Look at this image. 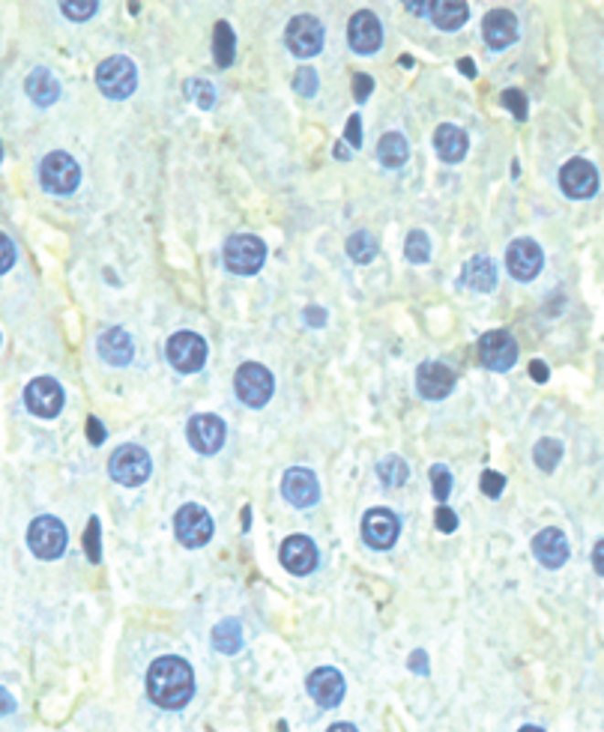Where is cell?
<instances>
[{"label":"cell","instance_id":"obj_1","mask_svg":"<svg viewBox=\"0 0 604 732\" xmlns=\"http://www.w3.org/2000/svg\"><path fill=\"white\" fill-rule=\"evenodd\" d=\"M147 691L150 700L162 708H183L195 694V673L183 658L164 654V658L153 661L147 673Z\"/></svg>","mask_w":604,"mask_h":732},{"label":"cell","instance_id":"obj_2","mask_svg":"<svg viewBox=\"0 0 604 732\" xmlns=\"http://www.w3.org/2000/svg\"><path fill=\"white\" fill-rule=\"evenodd\" d=\"M96 84L108 99H129L138 87V69L129 58H108L99 63Z\"/></svg>","mask_w":604,"mask_h":732},{"label":"cell","instance_id":"obj_3","mask_svg":"<svg viewBox=\"0 0 604 732\" xmlns=\"http://www.w3.org/2000/svg\"><path fill=\"white\" fill-rule=\"evenodd\" d=\"M39 180L51 195H72L79 188L81 168L69 153H48L39 164Z\"/></svg>","mask_w":604,"mask_h":732},{"label":"cell","instance_id":"obj_4","mask_svg":"<svg viewBox=\"0 0 604 732\" xmlns=\"http://www.w3.org/2000/svg\"><path fill=\"white\" fill-rule=\"evenodd\" d=\"M111 479L123 487H138L150 479V454L141 446H120L108 463Z\"/></svg>","mask_w":604,"mask_h":732},{"label":"cell","instance_id":"obj_5","mask_svg":"<svg viewBox=\"0 0 604 732\" xmlns=\"http://www.w3.org/2000/svg\"><path fill=\"white\" fill-rule=\"evenodd\" d=\"M234 389L239 395V401L249 404V407H263L272 398V389H276V380H272V374L263 368L258 362H246L243 368L237 371L234 377Z\"/></svg>","mask_w":604,"mask_h":732},{"label":"cell","instance_id":"obj_6","mask_svg":"<svg viewBox=\"0 0 604 732\" xmlns=\"http://www.w3.org/2000/svg\"><path fill=\"white\" fill-rule=\"evenodd\" d=\"M263 258H267V246L251 234L230 237L225 242V266L237 275H255L263 266Z\"/></svg>","mask_w":604,"mask_h":732},{"label":"cell","instance_id":"obj_7","mask_svg":"<svg viewBox=\"0 0 604 732\" xmlns=\"http://www.w3.org/2000/svg\"><path fill=\"white\" fill-rule=\"evenodd\" d=\"M27 545L39 559H58L66 550V526L58 517H37L27 529Z\"/></svg>","mask_w":604,"mask_h":732},{"label":"cell","instance_id":"obj_8","mask_svg":"<svg viewBox=\"0 0 604 732\" xmlns=\"http://www.w3.org/2000/svg\"><path fill=\"white\" fill-rule=\"evenodd\" d=\"M174 529L185 547H204L213 538V517L207 515V508L189 503L174 515Z\"/></svg>","mask_w":604,"mask_h":732},{"label":"cell","instance_id":"obj_9","mask_svg":"<svg viewBox=\"0 0 604 732\" xmlns=\"http://www.w3.org/2000/svg\"><path fill=\"white\" fill-rule=\"evenodd\" d=\"M168 359L183 374L201 371L207 362V341L201 335H195V332H177L168 341Z\"/></svg>","mask_w":604,"mask_h":732},{"label":"cell","instance_id":"obj_10","mask_svg":"<svg viewBox=\"0 0 604 732\" xmlns=\"http://www.w3.org/2000/svg\"><path fill=\"white\" fill-rule=\"evenodd\" d=\"M479 359L485 368L491 371H509L514 362H518V344L509 335V332H488L479 341Z\"/></svg>","mask_w":604,"mask_h":732},{"label":"cell","instance_id":"obj_11","mask_svg":"<svg viewBox=\"0 0 604 732\" xmlns=\"http://www.w3.org/2000/svg\"><path fill=\"white\" fill-rule=\"evenodd\" d=\"M284 42H288V48L296 58H312L323 46V25L314 16H296L288 25Z\"/></svg>","mask_w":604,"mask_h":732},{"label":"cell","instance_id":"obj_12","mask_svg":"<svg viewBox=\"0 0 604 732\" xmlns=\"http://www.w3.org/2000/svg\"><path fill=\"white\" fill-rule=\"evenodd\" d=\"M398 517H395L389 508H371V512L362 517V538L366 545L375 550H389L395 541H398Z\"/></svg>","mask_w":604,"mask_h":732},{"label":"cell","instance_id":"obj_13","mask_svg":"<svg viewBox=\"0 0 604 732\" xmlns=\"http://www.w3.org/2000/svg\"><path fill=\"white\" fill-rule=\"evenodd\" d=\"M559 186H563V192L568 197H575V201H584V197H592L599 188V171L592 168V162L587 159H572L563 164V171H559Z\"/></svg>","mask_w":604,"mask_h":732},{"label":"cell","instance_id":"obj_14","mask_svg":"<svg viewBox=\"0 0 604 732\" xmlns=\"http://www.w3.org/2000/svg\"><path fill=\"white\" fill-rule=\"evenodd\" d=\"M25 401H27L33 416L54 419L63 407V389H60L58 380H51V377H37V380L25 389Z\"/></svg>","mask_w":604,"mask_h":732},{"label":"cell","instance_id":"obj_15","mask_svg":"<svg viewBox=\"0 0 604 732\" xmlns=\"http://www.w3.org/2000/svg\"><path fill=\"white\" fill-rule=\"evenodd\" d=\"M347 39H350V48L356 54H375L383 42V27L375 13H368V9H359V13L350 18V27H347Z\"/></svg>","mask_w":604,"mask_h":732},{"label":"cell","instance_id":"obj_16","mask_svg":"<svg viewBox=\"0 0 604 732\" xmlns=\"http://www.w3.org/2000/svg\"><path fill=\"white\" fill-rule=\"evenodd\" d=\"M506 263H509V272L514 275V279L530 281L539 275L545 258H542V249L535 246L533 239H514L506 251Z\"/></svg>","mask_w":604,"mask_h":732},{"label":"cell","instance_id":"obj_17","mask_svg":"<svg viewBox=\"0 0 604 732\" xmlns=\"http://www.w3.org/2000/svg\"><path fill=\"white\" fill-rule=\"evenodd\" d=\"M416 386H419L422 398H431V401H440L449 392L455 389V371L443 362H425L416 371Z\"/></svg>","mask_w":604,"mask_h":732},{"label":"cell","instance_id":"obj_18","mask_svg":"<svg viewBox=\"0 0 604 732\" xmlns=\"http://www.w3.org/2000/svg\"><path fill=\"white\" fill-rule=\"evenodd\" d=\"M281 493L284 499H288L291 505L296 508H309L317 503V496H321V487H317V479H314V472L312 470H300V467H293L284 472V479H281Z\"/></svg>","mask_w":604,"mask_h":732},{"label":"cell","instance_id":"obj_19","mask_svg":"<svg viewBox=\"0 0 604 732\" xmlns=\"http://www.w3.org/2000/svg\"><path fill=\"white\" fill-rule=\"evenodd\" d=\"M305 687H309L312 700L323 708H335L344 700V679H342V673L333 670V667L314 670L309 675V682H305Z\"/></svg>","mask_w":604,"mask_h":732},{"label":"cell","instance_id":"obj_20","mask_svg":"<svg viewBox=\"0 0 604 732\" xmlns=\"http://www.w3.org/2000/svg\"><path fill=\"white\" fill-rule=\"evenodd\" d=\"M189 442L201 454H216L225 446V421L218 416H195L189 421Z\"/></svg>","mask_w":604,"mask_h":732},{"label":"cell","instance_id":"obj_21","mask_svg":"<svg viewBox=\"0 0 604 732\" xmlns=\"http://www.w3.org/2000/svg\"><path fill=\"white\" fill-rule=\"evenodd\" d=\"M281 565L291 574H312L317 565V547L312 538L305 536H291L281 545Z\"/></svg>","mask_w":604,"mask_h":732},{"label":"cell","instance_id":"obj_22","mask_svg":"<svg viewBox=\"0 0 604 732\" xmlns=\"http://www.w3.org/2000/svg\"><path fill=\"white\" fill-rule=\"evenodd\" d=\"M482 33H485V42L493 51H503L518 39V18H514L509 9H493V13L485 16Z\"/></svg>","mask_w":604,"mask_h":732},{"label":"cell","instance_id":"obj_23","mask_svg":"<svg viewBox=\"0 0 604 732\" xmlns=\"http://www.w3.org/2000/svg\"><path fill=\"white\" fill-rule=\"evenodd\" d=\"M533 553L545 568H559L568 559V538L559 529H542L539 536L533 538Z\"/></svg>","mask_w":604,"mask_h":732},{"label":"cell","instance_id":"obj_24","mask_svg":"<svg viewBox=\"0 0 604 732\" xmlns=\"http://www.w3.org/2000/svg\"><path fill=\"white\" fill-rule=\"evenodd\" d=\"M132 353H135V347H132V338H129V332L126 329H108L99 335V356H102L105 362H111V365H129L132 359Z\"/></svg>","mask_w":604,"mask_h":732},{"label":"cell","instance_id":"obj_25","mask_svg":"<svg viewBox=\"0 0 604 732\" xmlns=\"http://www.w3.org/2000/svg\"><path fill=\"white\" fill-rule=\"evenodd\" d=\"M461 281H464L467 287H473V291H479V293H488V291H493V284H497V266H493V260L485 258V254H476V258H470L464 263Z\"/></svg>","mask_w":604,"mask_h":732},{"label":"cell","instance_id":"obj_26","mask_svg":"<svg viewBox=\"0 0 604 732\" xmlns=\"http://www.w3.org/2000/svg\"><path fill=\"white\" fill-rule=\"evenodd\" d=\"M434 147H437V156L443 162H461L467 156V135L458 126L443 123L434 132Z\"/></svg>","mask_w":604,"mask_h":732},{"label":"cell","instance_id":"obj_27","mask_svg":"<svg viewBox=\"0 0 604 732\" xmlns=\"http://www.w3.org/2000/svg\"><path fill=\"white\" fill-rule=\"evenodd\" d=\"M428 16L440 30H458L467 21L470 9L461 0H437V4H428Z\"/></svg>","mask_w":604,"mask_h":732},{"label":"cell","instance_id":"obj_28","mask_svg":"<svg viewBox=\"0 0 604 732\" xmlns=\"http://www.w3.org/2000/svg\"><path fill=\"white\" fill-rule=\"evenodd\" d=\"M27 96L37 105H54L60 96V84L48 69H33L30 79H27Z\"/></svg>","mask_w":604,"mask_h":732},{"label":"cell","instance_id":"obj_29","mask_svg":"<svg viewBox=\"0 0 604 732\" xmlns=\"http://www.w3.org/2000/svg\"><path fill=\"white\" fill-rule=\"evenodd\" d=\"M408 156H410V147H408V141H404V135H398V132H387V135L380 138L377 159L387 164V168H401V164L408 162Z\"/></svg>","mask_w":604,"mask_h":732},{"label":"cell","instance_id":"obj_30","mask_svg":"<svg viewBox=\"0 0 604 732\" xmlns=\"http://www.w3.org/2000/svg\"><path fill=\"white\" fill-rule=\"evenodd\" d=\"M213 646L222 654H237L243 649V628H239L237 619H225L213 628Z\"/></svg>","mask_w":604,"mask_h":732},{"label":"cell","instance_id":"obj_31","mask_svg":"<svg viewBox=\"0 0 604 732\" xmlns=\"http://www.w3.org/2000/svg\"><path fill=\"white\" fill-rule=\"evenodd\" d=\"M234 30H230L228 21H216V30H213V54H216V63L222 66H230L234 63Z\"/></svg>","mask_w":604,"mask_h":732},{"label":"cell","instance_id":"obj_32","mask_svg":"<svg viewBox=\"0 0 604 732\" xmlns=\"http://www.w3.org/2000/svg\"><path fill=\"white\" fill-rule=\"evenodd\" d=\"M347 254H350V260H354V263H371V260H375V254H377L375 237H371L368 230H356V234L347 239Z\"/></svg>","mask_w":604,"mask_h":732},{"label":"cell","instance_id":"obj_33","mask_svg":"<svg viewBox=\"0 0 604 732\" xmlns=\"http://www.w3.org/2000/svg\"><path fill=\"white\" fill-rule=\"evenodd\" d=\"M377 475H380L387 487H401L404 482H408L410 470H408V463L398 458V454H389V458H383L377 463Z\"/></svg>","mask_w":604,"mask_h":732},{"label":"cell","instance_id":"obj_34","mask_svg":"<svg viewBox=\"0 0 604 732\" xmlns=\"http://www.w3.org/2000/svg\"><path fill=\"white\" fill-rule=\"evenodd\" d=\"M535 467L545 470V472H554L559 467V461H563V446H559L556 440H542V442H535Z\"/></svg>","mask_w":604,"mask_h":732},{"label":"cell","instance_id":"obj_35","mask_svg":"<svg viewBox=\"0 0 604 732\" xmlns=\"http://www.w3.org/2000/svg\"><path fill=\"white\" fill-rule=\"evenodd\" d=\"M404 254H408L410 263H428V258H431V239L422 230H413L408 242H404Z\"/></svg>","mask_w":604,"mask_h":732},{"label":"cell","instance_id":"obj_36","mask_svg":"<svg viewBox=\"0 0 604 732\" xmlns=\"http://www.w3.org/2000/svg\"><path fill=\"white\" fill-rule=\"evenodd\" d=\"M99 517H90V524H87V532H84V553H87V559H90L93 565L102 559V541H99Z\"/></svg>","mask_w":604,"mask_h":732},{"label":"cell","instance_id":"obj_37","mask_svg":"<svg viewBox=\"0 0 604 732\" xmlns=\"http://www.w3.org/2000/svg\"><path fill=\"white\" fill-rule=\"evenodd\" d=\"M431 484H434V496L440 499V503H446L449 493H452V472H449L443 463H437V467H431Z\"/></svg>","mask_w":604,"mask_h":732},{"label":"cell","instance_id":"obj_38","mask_svg":"<svg viewBox=\"0 0 604 732\" xmlns=\"http://www.w3.org/2000/svg\"><path fill=\"white\" fill-rule=\"evenodd\" d=\"M183 90H197V96H195V102L201 105V108H213V102H216V90H213V84H207V81H197V79H192V81H185V87Z\"/></svg>","mask_w":604,"mask_h":732},{"label":"cell","instance_id":"obj_39","mask_svg":"<svg viewBox=\"0 0 604 732\" xmlns=\"http://www.w3.org/2000/svg\"><path fill=\"white\" fill-rule=\"evenodd\" d=\"M500 102L512 111L514 120H526V96L521 90H503Z\"/></svg>","mask_w":604,"mask_h":732},{"label":"cell","instance_id":"obj_40","mask_svg":"<svg viewBox=\"0 0 604 732\" xmlns=\"http://www.w3.org/2000/svg\"><path fill=\"white\" fill-rule=\"evenodd\" d=\"M293 87H296V93H300V96H314L317 93V75H314V69H300V72H296Z\"/></svg>","mask_w":604,"mask_h":732},{"label":"cell","instance_id":"obj_41","mask_svg":"<svg viewBox=\"0 0 604 732\" xmlns=\"http://www.w3.org/2000/svg\"><path fill=\"white\" fill-rule=\"evenodd\" d=\"M60 9H63V16H69L72 21H84V18H90L96 13V4H93V0H90V4H87V0H81V4H72V0H69V4H63Z\"/></svg>","mask_w":604,"mask_h":732},{"label":"cell","instance_id":"obj_42","mask_svg":"<svg viewBox=\"0 0 604 732\" xmlns=\"http://www.w3.org/2000/svg\"><path fill=\"white\" fill-rule=\"evenodd\" d=\"M503 487H506V479H503L500 472H493V470L482 472V493L485 496H500Z\"/></svg>","mask_w":604,"mask_h":732},{"label":"cell","instance_id":"obj_43","mask_svg":"<svg viewBox=\"0 0 604 732\" xmlns=\"http://www.w3.org/2000/svg\"><path fill=\"white\" fill-rule=\"evenodd\" d=\"M13 263H16V246H13V239H9L6 234H0V275L13 270Z\"/></svg>","mask_w":604,"mask_h":732},{"label":"cell","instance_id":"obj_44","mask_svg":"<svg viewBox=\"0 0 604 732\" xmlns=\"http://www.w3.org/2000/svg\"><path fill=\"white\" fill-rule=\"evenodd\" d=\"M434 520H437V529H440V532H455L458 529V517H455L452 508H446V505L437 508Z\"/></svg>","mask_w":604,"mask_h":732},{"label":"cell","instance_id":"obj_45","mask_svg":"<svg viewBox=\"0 0 604 732\" xmlns=\"http://www.w3.org/2000/svg\"><path fill=\"white\" fill-rule=\"evenodd\" d=\"M87 440H90L93 446H102V442H105V428H102V421H99L96 416L87 419Z\"/></svg>","mask_w":604,"mask_h":732},{"label":"cell","instance_id":"obj_46","mask_svg":"<svg viewBox=\"0 0 604 732\" xmlns=\"http://www.w3.org/2000/svg\"><path fill=\"white\" fill-rule=\"evenodd\" d=\"M371 87H375V81H371L368 75H356V79H354V90H356L359 102H366L368 93H371Z\"/></svg>","mask_w":604,"mask_h":732},{"label":"cell","instance_id":"obj_47","mask_svg":"<svg viewBox=\"0 0 604 732\" xmlns=\"http://www.w3.org/2000/svg\"><path fill=\"white\" fill-rule=\"evenodd\" d=\"M347 141L354 143V147H362V123H359V117L347 120Z\"/></svg>","mask_w":604,"mask_h":732},{"label":"cell","instance_id":"obj_48","mask_svg":"<svg viewBox=\"0 0 604 732\" xmlns=\"http://www.w3.org/2000/svg\"><path fill=\"white\" fill-rule=\"evenodd\" d=\"M305 324H309V326H323L326 324V312H323V308L312 305L309 312H305Z\"/></svg>","mask_w":604,"mask_h":732},{"label":"cell","instance_id":"obj_49","mask_svg":"<svg viewBox=\"0 0 604 732\" xmlns=\"http://www.w3.org/2000/svg\"><path fill=\"white\" fill-rule=\"evenodd\" d=\"M410 670L413 673H428V654L425 652H413L410 654Z\"/></svg>","mask_w":604,"mask_h":732},{"label":"cell","instance_id":"obj_50","mask_svg":"<svg viewBox=\"0 0 604 732\" xmlns=\"http://www.w3.org/2000/svg\"><path fill=\"white\" fill-rule=\"evenodd\" d=\"M547 374H551V371H547V365H542V362H530V377H533L535 383H545V380H547Z\"/></svg>","mask_w":604,"mask_h":732},{"label":"cell","instance_id":"obj_51","mask_svg":"<svg viewBox=\"0 0 604 732\" xmlns=\"http://www.w3.org/2000/svg\"><path fill=\"white\" fill-rule=\"evenodd\" d=\"M592 565H596V571L604 577V541H599L596 550H592Z\"/></svg>","mask_w":604,"mask_h":732},{"label":"cell","instance_id":"obj_52","mask_svg":"<svg viewBox=\"0 0 604 732\" xmlns=\"http://www.w3.org/2000/svg\"><path fill=\"white\" fill-rule=\"evenodd\" d=\"M13 708H16V700L4 691V687H0V715H9Z\"/></svg>","mask_w":604,"mask_h":732},{"label":"cell","instance_id":"obj_53","mask_svg":"<svg viewBox=\"0 0 604 732\" xmlns=\"http://www.w3.org/2000/svg\"><path fill=\"white\" fill-rule=\"evenodd\" d=\"M458 69H461V72H464V75H467V79H473V75H476V63L464 58V60H458Z\"/></svg>","mask_w":604,"mask_h":732},{"label":"cell","instance_id":"obj_54","mask_svg":"<svg viewBox=\"0 0 604 732\" xmlns=\"http://www.w3.org/2000/svg\"><path fill=\"white\" fill-rule=\"evenodd\" d=\"M326 732H356V729L350 727V724H333V727H329Z\"/></svg>","mask_w":604,"mask_h":732},{"label":"cell","instance_id":"obj_55","mask_svg":"<svg viewBox=\"0 0 604 732\" xmlns=\"http://www.w3.org/2000/svg\"><path fill=\"white\" fill-rule=\"evenodd\" d=\"M521 732H542V729H539V727H524Z\"/></svg>","mask_w":604,"mask_h":732},{"label":"cell","instance_id":"obj_56","mask_svg":"<svg viewBox=\"0 0 604 732\" xmlns=\"http://www.w3.org/2000/svg\"><path fill=\"white\" fill-rule=\"evenodd\" d=\"M0 156H4V153H0Z\"/></svg>","mask_w":604,"mask_h":732}]
</instances>
